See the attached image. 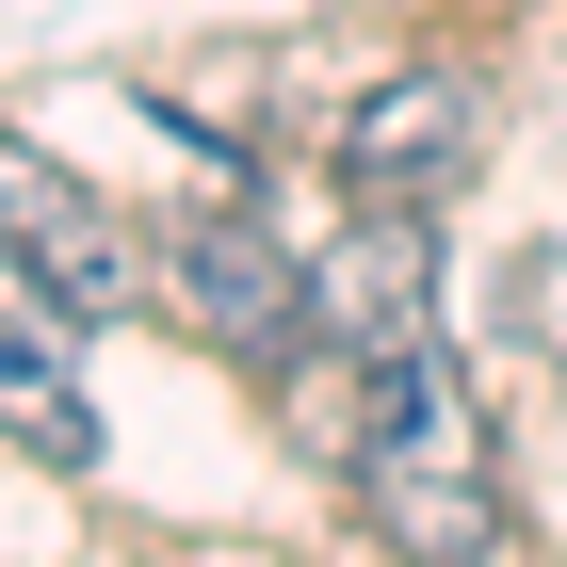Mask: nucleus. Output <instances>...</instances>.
Wrapping results in <instances>:
<instances>
[{
    "label": "nucleus",
    "mask_w": 567,
    "mask_h": 567,
    "mask_svg": "<svg viewBox=\"0 0 567 567\" xmlns=\"http://www.w3.org/2000/svg\"><path fill=\"white\" fill-rule=\"evenodd\" d=\"M324 471L357 486V519L390 551H503L519 503H503V437H486V390L454 373L437 341L390 357H341V405H324Z\"/></svg>",
    "instance_id": "nucleus-1"
},
{
    "label": "nucleus",
    "mask_w": 567,
    "mask_h": 567,
    "mask_svg": "<svg viewBox=\"0 0 567 567\" xmlns=\"http://www.w3.org/2000/svg\"><path fill=\"white\" fill-rule=\"evenodd\" d=\"M163 292H178V324L212 357H244V373H308L324 357V324H308V260L276 244V227H244V212H195L163 244Z\"/></svg>",
    "instance_id": "nucleus-2"
},
{
    "label": "nucleus",
    "mask_w": 567,
    "mask_h": 567,
    "mask_svg": "<svg viewBox=\"0 0 567 567\" xmlns=\"http://www.w3.org/2000/svg\"><path fill=\"white\" fill-rule=\"evenodd\" d=\"M471 163H486V82L471 65H390V82H357L341 195H373V212H454Z\"/></svg>",
    "instance_id": "nucleus-3"
},
{
    "label": "nucleus",
    "mask_w": 567,
    "mask_h": 567,
    "mask_svg": "<svg viewBox=\"0 0 567 567\" xmlns=\"http://www.w3.org/2000/svg\"><path fill=\"white\" fill-rule=\"evenodd\" d=\"M0 244H17V260H33L65 308H82V324L146 308V276H163V260H146V227L114 212V195H82V178H65V163H33L17 131H0Z\"/></svg>",
    "instance_id": "nucleus-4"
},
{
    "label": "nucleus",
    "mask_w": 567,
    "mask_h": 567,
    "mask_svg": "<svg viewBox=\"0 0 567 567\" xmlns=\"http://www.w3.org/2000/svg\"><path fill=\"white\" fill-rule=\"evenodd\" d=\"M0 437L49 471H97V390H82V308L0 244Z\"/></svg>",
    "instance_id": "nucleus-5"
},
{
    "label": "nucleus",
    "mask_w": 567,
    "mask_h": 567,
    "mask_svg": "<svg viewBox=\"0 0 567 567\" xmlns=\"http://www.w3.org/2000/svg\"><path fill=\"white\" fill-rule=\"evenodd\" d=\"M308 324H324L341 357L437 341V212H373V195H357V227L308 260Z\"/></svg>",
    "instance_id": "nucleus-6"
}]
</instances>
